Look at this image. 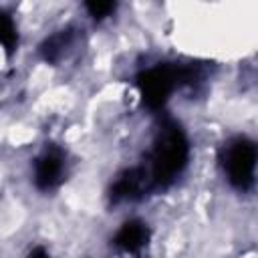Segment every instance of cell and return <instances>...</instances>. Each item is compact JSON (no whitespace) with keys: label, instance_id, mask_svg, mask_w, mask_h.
Instances as JSON below:
<instances>
[{"label":"cell","instance_id":"1","mask_svg":"<svg viewBox=\"0 0 258 258\" xmlns=\"http://www.w3.org/2000/svg\"><path fill=\"white\" fill-rule=\"evenodd\" d=\"M226 167H228L230 179L236 181L238 185H244L246 181H250L252 171H254V147H252V143H246V141L234 143L228 149Z\"/></svg>","mask_w":258,"mask_h":258}]
</instances>
